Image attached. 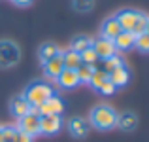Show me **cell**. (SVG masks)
I'll return each instance as SVG.
<instances>
[{"label":"cell","instance_id":"6da1fadb","mask_svg":"<svg viewBox=\"0 0 149 142\" xmlns=\"http://www.w3.org/2000/svg\"><path fill=\"white\" fill-rule=\"evenodd\" d=\"M117 123V112L109 104H96L89 114V125L96 127L98 131H109Z\"/></svg>","mask_w":149,"mask_h":142},{"label":"cell","instance_id":"7a4b0ae2","mask_svg":"<svg viewBox=\"0 0 149 142\" xmlns=\"http://www.w3.org/2000/svg\"><path fill=\"white\" fill-rule=\"evenodd\" d=\"M51 95H55V91H53V87H51L47 82H44V80H34V82H30V84L26 85L23 97L26 98V102H29L32 108H38L42 102L47 101Z\"/></svg>","mask_w":149,"mask_h":142},{"label":"cell","instance_id":"3957f363","mask_svg":"<svg viewBox=\"0 0 149 142\" xmlns=\"http://www.w3.org/2000/svg\"><path fill=\"white\" fill-rule=\"evenodd\" d=\"M21 61V49L11 40H0V68H11Z\"/></svg>","mask_w":149,"mask_h":142},{"label":"cell","instance_id":"277c9868","mask_svg":"<svg viewBox=\"0 0 149 142\" xmlns=\"http://www.w3.org/2000/svg\"><path fill=\"white\" fill-rule=\"evenodd\" d=\"M17 131L25 133V135H29L30 138L36 135H40V116L34 112H29L26 116L19 117V127Z\"/></svg>","mask_w":149,"mask_h":142},{"label":"cell","instance_id":"5b68a950","mask_svg":"<svg viewBox=\"0 0 149 142\" xmlns=\"http://www.w3.org/2000/svg\"><path fill=\"white\" fill-rule=\"evenodd\" d=\"M38 116H61L62 112H64V102H62L61 97H57V95H51L45 102H42L40 106H38Z\"/></svg>","mask_w":149,"mask_h":142},{"label":"cell","instance_id":"8992f818","mask_svg":"<svg viewBox=\"0 0 149 142\" xmlns=\"http://www.w3.org/2000/svg\"><path fill=\"white\" fill-rule=\"evenodd\" d=\"M62 127V117L61 116H42L40 117V135L51 136L57 135Z\"/></svg>","mask_w":149,"mask_h":142},{"label":"cell","instance_id":"52a82bcc","mask_svg":"<svg viewBox=\"0 0 149 142\" xmlns=\"http://www.w3.org/2000/svg\"><path fill=\"white\" fill-rule=\"evenodd\" d=\"M93 49L98 55V61H104V59H108V57L117 53L115 46H113V40H108V38H102V36L96 42L93 40Z\"/></svg>","mask_w":149,"mask_h":142},{"label":"cell","instance_id":"ba28073f","mask_svg":"<svg viewBox=\"0 0 149 142\" xmlns=\"http://www.w3.org/2000/svg\"><path fill=\"white\" fill-rule=\"evenodd\" d=\"M64 70V63H62V53L55 55V57H51L49 61L44 63V74L51 80H57L58 74Z\"/></svg>","mask_w":149,"mask_h":142},{"label":"cell","instance_id":"9c48e42d","mask_svg":"<svg viewBox=\"0 0 149 142\" xmlns=\"http://www.w3.org/2000/svg\"><path fill=\"white\" fill-rule=\"evenodd\" d=\"M138 15H140V11H136V10H121L119 13L115 15V19H117V23H119V27H121L123 30L132 32V29H134V25H136V19H138Z\"/></svg>","mask_w":149,"mask_h":142},{"label":"cell","instance_id":"30bf717a","mask_svg":"<svg viewBox=\"0 0 149 142\" xmlns=\"http://www.w3.org/2000/svg\"><path fill=\"white\" fill-rule=\"evenodd\" d=\"M108 78L117 89L125 87V85L128 84V80H130V70H128L127 65H121V66H117L115 70H111V72L108 74Z\"/></svg>","mask_w":149,"mask_h":142},{"label":"cell","instance_id":"8fae6325","mask_svg":"<svg viewBox=\"0 0 149 142\" xmlns=\"http://www.w3.org/2000/svg\"><path fill=\"white\" fill-rule=\"evenodd\" d=\"M68 131L74 138H83L89 133V121L83 117H70L68 120Z\"/></svg>","mask_w":149,"mask_h":142},{"label":"cell","instance_id":"7c38bea8","mask_svg":"<svg viewBox=\"0 0 149 142\" xmlns=\"http://www.w3.org/2000/svg\"><path fill=\"white\" fill-rule=\"evenodd\" d=\"M121 30H123V29L119 27L115 15H111V17L104 19V23H102V27H100V36L108 38V40H115V36L121 32Z\"/></svg>","mask_w":149,"mask_h":142},{"label":"cell","instance_id":"4fadbf2b","mask_svg":"<svg viewBox=\"0 0 149 142\" xmlns=\"http://www.w3.org/2000/svg\"><path fill=\"white\" fill-rule=\"evenodd\" d=\"M57 84L61 85L62 89H74L79 85V78H77L76 70H70V68H64L57 78Z\"/></svg>","mask_w":149,"mask_h":142},{"label":"cell","instance_id":"5bb4252c","mask_svg":"<svg viewBox=\"0 0 149 142\" xmlns=\"http://www.w3.org/2000/svg\"><path fill=\"white\" fill-rule=\"evenodd\" d=\"M30 108H32V106L26 102V98L23 97V95H17V97H13V98H11V102H10V110H11V114H13L15 117L26 116V114L30 112Z\"/></svg>","mask_w":149,"mask_h":142},{"label":"cell","instance_id":"9a60e30c","mask_svg":"<svg viewBox=\"0 0 149 142\" xmlns=\"http://www.w3.org/2000/svg\"><path fill=\"white\" fill-rule=\"evenodd\" d=\"M134 40H136V36L132 32L121 30V32L115 36V40H113V46H115V49H119V51H128V49L134 47Z\"/></svg>","mask_w":149,"mask_h":142},{"label":"cell","instance_id":"2e32d148","mask_svg":"<svg viewBox=\"0 0 149 142\" xmlns=\"http://www.w3.org/2000/svg\"><path fill=\"white\" fill-rule=\"evenodd\" d=\"M136 125H138V117H136L132 112H123V114L117 116L115 127L123 129V131H132V129H136Z\"/></svg>","mask_w":149,"mask_h":142},{"label":"cell","instance_id":"e0dca14e","mask_svg":"<svg viewBox=\"0 0 149 142\" xmlns=\"http://www.w3.org/2000/svg\"><path fill=\"white\" fill-rule=\"evenodd\" d=\"M61 53V49H58L57 44H53V42H45V44L40 46V49H38V57H40V63L44 65L45 61H49L51 57H55V55Z\"/></svg>","mask_w":149,"mask_h":142},{"label":"cell","instance_id":"ac0fdd59","mask_svg":"<svg viewBox=\"0 0 149 142\" xmlns=\"http://www.w3.org/2000/svg\"><path fill=\"white\" fill-rule=\"evenodd\" d=\"M62 63H64V68L76 70L77 66L81 65V57H79L77 51H74V49H70V47H68V49L62 53Z\"/></svg>","mask_w":149,"mask_h":142},{"label":"cell","instance_id":"d6986e66","mask_svg":"<svg viewBox=\"0 0 149 142\" xmlns=\"http://www.w3.org/2000/svg\"><path fill=\"white\" fill-rule=\"evenodd\" d=\"M91 46H93V40L87 36V34H77V36H74L72 44H70V49L81 53V51H85L87 47H91Z\"/></svg>","mask_w":149,"mask_h":142},{"label":"cell","instance_id":"ffe728a7","mask_svg":"<svg viewBox=\"0 0 149 142\" xmlns=\"http://www.w3.org/2000/svg\"><path fill=\"white\" fill-rule=\"evenodd\" d=\"M93 72H95V65H85V63H81V65L76 68V74H77V78H79V84H89Z\"/></svg>","mask_w":149,"mask_h":142},{"label":"cell","instance_id":"44dd1931","mask_svg":"<svg viewBox=\"0 0 149 142\" xmlns=\"http://www.w3.org/2000/svg\"><path fill=\"white\" fill-rule=\"evenodd\" d=\"M121 65H125V61H123V57H119V55H111V57H108V59H104L102 61V70L104 72H111V70H115L117 66H121Z\"/></svg>","mask_w":149,"mask_h":142},{"label":"cell","instance_id":"7402d4cb","mask_svg":"<svg viewBox=\"0 0 149 142\" xmlns=\"http://www.w3.org/2000/svg\"><path fill=\"white\" fill-rule=\"evenodd\" d=\"M104 80H108V72H104L102 68H95V72H93V76H91V82L89 84L93 85V89H98V85L102 84Z\"/></svg>","mask_w":149,"mask_h":142},{"label":"cell","instance_id":"603a6c76","mask_svg":"<svg viewBox=\"0 0 149 142\" xmlns=\"http://www.w3.org/2000/svg\"><path fill=\"white\" fill-rule=\"evenodd\" d=\"M134 47L140 51H143V53H149V34L147 32H142L136 36L134 40Z\"/></svg>","mask_w":149,"mask_h":142},{"label":"cell","instance_id":"cb8c5ba5","mask_svg":"<svg viewBox=\"0 0 149 142\" xmlns=\"http://www.w3.org/2000/svg\"><path fill=\"white\" fill-rule=\"evenodd\" d=\"M147 19H149L147 15L140 11L138 19H136V25H134V29H132V34H134V36H138V34L146 32V29H147Z\"/></svg>","mask_w":149,"mask_h":142},{"label":"cell","instance_id":"d4e9b609","mask_svg":"<svg viewBox=\"0 0 149 142\" xmlns=\"http://www.w3.org/2000/svg\"><path fill=\"white\" fill-rule=\"evenodd\" d=\"M72 6L76 11L85 13V11H91L95 8V0H72Z\"/></svg>","mask_w":149,"mask_h":142},{"label":"cell","instance_id":"484cf974","mask_svg":"<svg viewBox=\"0 0 149 142\" xmlns=\"http://www.w3.org/2000/svg\"><path fill=\"white\" fill-rule=\"evenodd\" d=\"M79 57H81V63H85V65H95V63H98V55L95 53L93 46H91V47H87L85 51H81Z\"/></svg>","mask_w":149,"mask_h":142},{"label":"cell","instance_id":"4316f807","mask_svg":"<svg viewBox=\"0 0 149 142\" xmlns=\"http://www.w3.org/2000/svg\"><path fill=\"white\" fill-rule=\"evenodd\" d=\"M96 91L102 93V95H106V97H109V95H113V93L117 91V87L111 84V82H109V78H108V80H104V82L98 85V89H96Z\"/></svg>","mask_w":149,"mask_h":142},{"label":"cell","instance_id":"83f0119b","mask_svg":"<svg viewBox=\"0 0 149 142\" xmlns=\"http://www.w3.org/2000/svg\"><path fill=\"white\" fill-rule=\"evenodd\" d=\"M17 129L15 127H2V142H15Z\"/></svg>","mask_w":149,"mask_h":142},{"label":"cell","instance_id":"f1b7e54d","mask_svg":"<svg viewBox=\"0 0 149 142\" xmlns=\"http://www.w3.org/2000/svg\"><path fill=\"white\" fill-rule=\"evenodd\" d=\"M15 142H32V138H30L29 135H25V133L17 131V135H15Z\"/></svg>","mask_w":149,"mask_h":142},{"label":"cell","instance_id":"f546056e","mask_svg":"<svg viewBox=\"0 0 149 142\" xmlns=\"http://www.w3.org/2000/svg\"><path fill=\"white\" fill-rule=\"evenodd\" d=\"M11 2H13L15 6H21V8H23V6H29L32 0H11Z\"/></svg>","mask_w":149,"mask_h":142},{"label":"cell","instance_id":"4dcf8cb0","mask_svg":"<svg viewBox=\"0 0 149 142\" xmlns=\"http://www.w3.org/2000/svg\"><path fill=\"white\" fill-rule=\"evenodd\" d=\"M0 142H2V125H0Z\"/></svg>","mask_w":149,"mask_h":142},{"label":"cell","instance_id":"1f68e13d","mask_svg":"<svg viewBox=\"0 0 149 142\" xmlns=\"http://www.w3.org/2000/svg\"><path fill=\"white\" fill-rule=\"evenodd\" d=\"M146 32L149 34V19H147V29H146Z\"/></svg>","mask_w":149,"mask_h":142}]
</instances>
